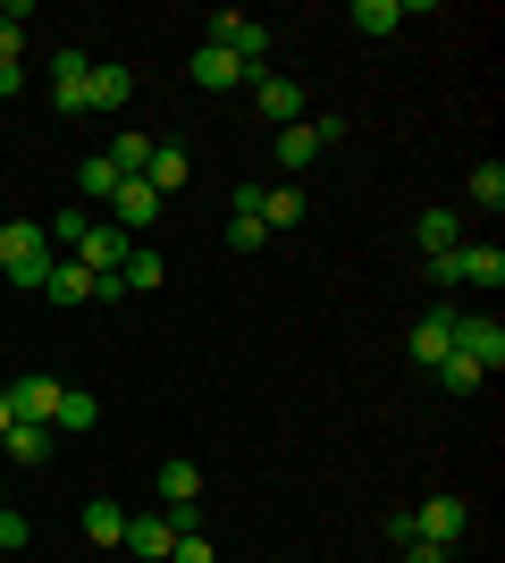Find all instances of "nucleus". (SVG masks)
<instances>
[{
	"label": "nucleus",
	"instance_id": "nucleus-29",
	"mask_svg": "<svg viewBox=\"0 0 505 563\" xmlns=\"http://www.w3.org/2000/svg\"><path fill=\"white\" fill-rule=\"evenodd\" d=\"M472 202H481V211H497V202H505V161H481V168H472Z\"/></svg>",
	"mask_w": 505,
	"mask_h": 563
},
{
	"label": "nucleus",
	"instance_id": "nucleus-5",
	"mask_svg": "<svg viewBox=\"0 0 505 563\" xmlns=\"http://www.w3.org/2000/svg\"><path fill=\"white\" fill-rule=\"evenodd\" d=\"M463 521H472V505H463V496H421V505H413V539H430V547H447V555H455Z\"/></svg>",
	"mask_w": 505,
	"mask_h": 563
},
{
	"label": "nucleus",
	"instance_id": "nucleus-9",
	"mask_svg": "<svg viewBox=\"0 0 505 563\" xmlns=\"http://www.w3.org/2000/svg\"><path fill=\"white\" fill-rule=\"evenodd\" d=\"M152 219H161V194H152L144 177H127V186L110 194V228H119V235H135V244H144V228H152Z\"/></svg>",
	"mask_w": 505,
	"mask_h": 563
},
{
	"label": "nucleus",
	"instance_id": "nucleus-14",
	"mask_svg": "<svg viewBox=\"0 0 505 563\" xmlns=\"http://www.w3.org/2000/svg\"><path fill=\"white\" fill-rule=\"evenodd\" d=\"M455 269H463V286H481V295L505 286V253H497V244H472V235L455 244Z\"/></svg>",
	"mask_w": 505,
	"mask_h": 563
},
{
	"label": "nucleus",
	"instance_id": "nucleus-6",
	"mask_svg": "<svg viewBox=\"0 0 505 563\" xmlns=\"http://www.w3.org/2000/svg\"><path fill=\"white\" fill-rule=\"evenodd\" d=\"M405 353L421 362V371H438L447 353H455V303H430L421 320H413V336H405Z\"/></svg>",
	"mask_w": 505,
	"mask_h": 563
},
{
	"label": "nucleus",
	"instance_id": "nucleus-18",
	"mask_svg": "<svg viewBox=\"0 0 505 563\" xmlns=\"http://www.w3.org/2000/svg\"><path fill=\"white\" fill-rule=\"evenodd\" d=\"M312 161H320V135H312V118L278 126V168H287V186H295V168H312Z\"/></svg>",
	"mask_w": 505,
	"mask_h": 563
},
{
	"label": "nucleus",
	"instance_id": "nucleus-21",
	"mask_svg": "<svg viewBox=\"0 0 505 563\" xmlns=\"http://www.w3.org/2000/svg\"><path fill=\"white\" fill-rule=\"evenodd\" d=\"M161 278H168V261L152 253V244H135V253H127V269H119L127 295H161Z\"/></svg>",
	"mask_w": 505,
	"mask_h": 563
},
{
	"label": "nucleus",
	"instance_id": "nucleus-34",
	"mask_svg": "<svg viewBox=\"0 0 505 563\" xmlns=\"http://www.w3.org/2000/svg\"><path fill=\"white\" fill-rule=\"evenodd\" d=\"M430 286H438V295H455V286H463V269H455V253H438V261H430Z\"/></svg>",
	"mask_w": 505,
	"mask_h": 563
},
{
	"label": "nucleus",
	"instance_id": "nucleus-2",
	"mask_svg": "<svg viewBox=\"0 0 505 563\" xmlns=\"http://www.w3.org/2000/svg\"><path fill=\"white\" fill-rule=\"evenodd\" d=\"M211 51H228V59H244V68L262 76L270 68V25L244 18V9H219V18H211Z\"/></svg>",
	"mask_w": 505,
	"mask_h": 563
},
{
	"label": "nucleus",
	"instance_id": "nucleus-12",
	"mask_svg": "<svg viewBox=\"0 0 505 563\" xmlns=\"http://www.w3.org/2000/svg\"><path fill=\"white\" fill-rule=\"evenodd\" d=\"M43 295H51V303H101V278L85 269V261L59 253V261H51V278H43Z\"/></svg>",
	"mask_w": 505,
	"mask_h": 563
},
{
	"label": "nucleus",
	"instance_id": "nucleus-33",
	"mask_svg": "<svg viewBox=\"0 0 505 563\" xmlns=\"http://www.w3.org/2000/svg\"><path fill=\"white\" fill-rule=\"evenodd\" d=\"M18 93H25V59H0V110H9Z\"/></svg>",
	"mask_w": 505,
	"mask_h": 563
},
{
	"label": "nucleus",
	"instance_id": "nucleus-13",
	"mask_svg": "<svg viewBox=\"0 0 505 563\" xmlns=\"http://www.w3.org/2000/svg\"><path fill=\"white\" fill-rule=\"evenodd\" d=\"M186 177H194V152H186V143H152V161H144V186L168 202V194L186 186Z\"/></svg>",
	"mask_w": 505,
	"mask_h": 563
},
{
	"label": "nucleus",
	"instance_id": "nucleus-35",
	"mask_svg": "<svg viewBox=\"0 0 505 563\" xmlns=\"http://www.w3.org/2000/svg\"><path fill=\"white\" fill-rule=\"evenodd\" d=\"M405 563H455V555H447V547H430V539H413V547H405Z\"/></svg>",
	"mask_w": 505,
	"mask_h": 563
},
{
	"label": "nucleus",
	"instance_id": "nucleus-11",
	"mask_svg": "<svg viewBox=\"0 0 505 563\" xmlns=\"http://www.w3.org/2000/svg\"><path fill=\"white\" fill-rule=\"evenodd\" d=\"M127 101H135V68L94 59V76H85V110H127Z\"/></svg>",
	"mask_w": 505,
	"mask_h": 563
},
{
	"label": "nucleus",
	"instance_id": "nucleus-16",
	"mask_svg": "<svg viewBox=\"0 0 505 563\" xmlns=\"http://www.w3.org/2000/svg\"><path fill=\"white\" fill-rule=\"evenodd\" d=\"M85 539L94 547H127V505L119 496H85Z\"/></svg>",
	"mask_w": 505,
	"mask_h": 563
},
{
	"label": "nucleus",
	"instance_id": "nucleus-32",
	"mask_svg": "<svg viewBox=\"0 0 505 563\" xmlns=\"http://www.w3.org/2000/svg\"><path fill=\"white\" fill-rule=\"evenodd\" d=\"M25 539H34V521H25L18 505H0V547H9V555H25Z\"/></svg>",
	"mask_w": 505,
	"mask_h": 563
},
{
	"label": "nucleus",
	"instance_id": "nucleus-8",
	"mask_svg": "<svg viewBox=\"0 0 505 563\" xmlns=\"http://www.w3.org/2000/svg\"><path fill=\"white\" fill-rule=\"evenodd\" d=\"M85 76H94L85 51H51V110L59 118H85Z\"/></svg>",
	"mask_w": 505,
	"mask_h": 563
},
{
	"label": "nucleus",
	"instance_id": "nucleus-7",
	"mask_svg": "<svg viewBox=\"0 0 505 563\" xmlns=\"http://www.w3.org/2000/svg\"><path fill=\"white\" fill-rule=\"evenodd\" d=\"M455 353L481 362V371H505V329L488 320V311H455Z\"/></svg>",
	"mask_w": 505,
	"mask_h": 563
},
{
	"label": "nucleus",
	"instance_id": "nucleus-31",
	"mask_svg": "<svg viewBox=\"0 0 505 563\" xmlns=\"http://www.w3.org/2000/svg\"><path fill=\"white\" fill-rule=\"evenodd\" d=\"M262 244H270L262 219H228V253H262Z\"/></svg>",
	"mask_w": 505,
	"mask_h": 563
},
{
	"label": "nucleus",
	"instance_id": "nucleus-10",
	"mask_svg": "<svg viewBox=\"0 0 505 563\" xmlns=\"http://www.w3.org/2000/svg\"><path fill=\"white\" fill-rule=\"evenodd\" d=\"M186 76L202 85V93H237V85H253V68H244V59H228V51H211V43L186 59Z\"/></svg>",
	"mask_w": 505,
	"mask_h": 563
},
{
	"label": "nucleus",
	"instance_id": "nucleus-28",
	"mask_svg": "<svg viewBox=\"0 0 505 563\" xmlns=\"http://www.w3.org/2000/svg\"><path fill=\"white\" fill-rule=\"evenodd\" d=\"M25 18H34L25 0H9V9H0V59H25Z\"/></svg>",
	"mask_w": 505,
	"mask_h": 563
},
{
	"label": "nucleus",
	"instance_id": "nucleus-23",
	"mask_svg": "<svg viewBox=\"0 0 505 563\" xmlns=\"http://www.w3.org/2000/svg\"><path fill=\"white\" fill-rule=\"evenodd\" d=\"M119 186H127V177H119L110 161H101V152H94V161H76V194H85V202H110Z\"/></svg>",
	"mask_w": 505,
	"mask_h": 563
},
{
	"label": "nucleus",
	"instance_id": "nucleus-25",
	"mask_svg": "<svg viewBox=\"0 0 505 563\" xmlns=\"http://www.w3.org/2000/svg\"><path fill=\"white\" fill-rule=\"evenodd\" d=\"M430 378L447 387V396H481V378H488V371H481V362H463V353H447V362H438Z\"/></svg>",
	"mask_w": 505,
	"mask_h": 563
},
{
	"label": "nucleus",
	"instance_id": "nucleus-15",
	"mask_svg": "<svg viewBox=\"0 0 505 563\" xmlns=\"http://www.w3.org/2000/svg\"><path fill=\"white\" fill-rule=\"evenodd\" d=\"M168 547H177V530L161 514H127V555L135 563H168Z\"/></svg>",
	"mask_w": 505,
	"mask_h": 563
},
{
	"label": "nucleus",
	"instance_id": "nucleus-26",
	"mask_svg": "<svg viewBox=\"0 0 505 563\" xmlns=\"http://www.w3.org/2000/svg\"><path fill=\"white\" fill-rule=\"evenodd\" d=\"M101 161L119 168V177H144V161H152V135H135V126H127V135L110 143V152H101Z\"/></svg>",
	"mask_w": 505,
	"mask_h": 563
},
{
	"label": "nucleus",
	"instance_id": "nucleus-27",
	"mask_svg": "<svg viewBox=\"0 0 505 563\" xmlns=\"http://www.w3.org/2000/svg\"><path fill=\"white\" fill-rule=\"evenodd\" d=\"M101 421V404L85 396V387H68V396H59V412H51V429H94Z\"/></svg>",
	"mask_w": 505,
	"mask_h": 563
},
{
	"label": "nucleus",
	"instance_id": "nucleus-37",
	"mask_svg": "<svg viewBox=\"0 0 505 563\" xmlns=\"http://www.w3.org/2000/svg\"><path fill=\"white\" fill-rule=\"evenodd\" d=\"M0 505H9V479H0Z\"/></svg>",
	"mask_w": 505,
	"mask_h": 563
},
{
	"label": "nucleus",
	"instance_id": "nucleus-30",
	"mask_svg": "<svg viewBox=\"0 0 505 563\" xmlns=\"http://www.w3.org/2000/svg\"><path fill=\"white\" fill-rule=\"evenodd\" d=\"M168 563H219V547L202 539V530H177V547H168Z\"/></svg>",
	"mask_w": 505,
	"mask_h": 563
},
{
	"label": "nucleus",
	"instance_id": "nucleus-24",
	"mask_svg": "<svg viewBox=\"0 0 505 563\" xmlns=\"http://www.w3.org/2000/svg\"><path fill=\"white\" fill-rule=\"evenodd\" d=\"M161 505H202V471L194 463H161Z\"/></svg>",
	"mask_w": 505,
	"mask_h": 563
},
{
	"label": "nucleus",
	"instance_id": "nucleus-1",
	"mask_svg": "<svg viewBox=\"0 0 505 563\" xmlns=\"http://www.w3.org/2000/svg\"><path fill=\"white\" fill-rule=\"evenodd\" d=\"M51 235L34 228V219H9V228H0V278L18 286V295H43V278H51Z\"/></svg>",
	"mask_w": 505,
	"mask_h": 563
},
{
	"label": "nucleus",
	"instance_id": "nucleus-22",
	"mask_svg": "<svg viewBox=\"0 0 505 563\" xmlns=\"http://www.w3.org/2000/svg\"><path fill=\"white\" fill-rule=\"evenodd\" d=\"M262 228H304V186H262Z\"/></svg>",
	"mask_w": 505,
	"mask_h": 563
},
{
	"label": "nucleus",
	"instance_id": "nucleus-17",
	"mask_svg": "<svg viewBox=\"0 0 505 563\" xmlns=\"http://www.w3.org/2000/svg\"><path fill=\"white\" fill-rule=\"evenodd\" d=\"M421 9L413 0H354V34H396V25H413Z\"/></svg>",
	"mask_w": 505,
	"mask_h": 563
},
{
	"label": "nucleus",
	"instance_id": "nucleus-20",
	"mask_svg": "<svg viewBox=\"0 0 505 563\" xmlns=\"http://www.w3.org/2000/svg\"><path fill=\"white\" fill-rule=\"evenodd\" d=\"M0 454H9V463H18V471H43V463H51V429L18 421V429H9V438H0Z\"/></svg>",
	"mask_w": 505,
	"mask_h": 563
},
{
	"label": "nucleus",
	"instance_id": "nucleus-3",
	"mask_svg": "<svg viewBox=\"0 0 505 563\" xmlns=\"http://www.w3.org/2000/svg\"><path fill=\"white\" fill-rule=\"evenodd\" d=\"M0 396H9V412H18V421L51 429V412H59V396H68V378H59V371H18Z\"/></svg>",
	"mask_w": 505,
	"mask_h": 563
},
{
	"label": "nucleus",
	"instance_id": "nucleus-19",
	"mask_svg": "<svg viewBox=\"0 0 505 563\" xmlns=\"http://www.w3.org/2000/svg\"><path fill=\"white\" fill-rule=\"evenodd\" d=\"M413 235H421V261H438V253H455V244H463V219L455 211H421Z\"/></svg>",
	"mask_w": 505,
	"mask_h": 563
},
{
	"label": "nucleus",
	"instance_id": "nucleus-36",
	"mask_svg": "<svg viewBox=\"0 0 505 563\" xmlns=\"http://www.w3.org/2000/svg\"><path fill=\"white\" fill-rule=\"evenodd\" d=\"M9 429H18V412H9V396H0V438H9Z\"/></svg>",
	"mask_w": 505,
	"mask_h": 563
},
{
	"label": "nucleus",
	"instance_id": "nucleus-4",
	"mask_svg": "<svg viewBox=\"0 0 505 563\" xmlns=\"http://www.w3.org/2000/svg\"><path fill=\"white\" fill-rule=\"evenodd\" d=\"M253 110H262L270 126H295V118H312V93H304V85H295V76L262 68V76H253Z\"/></svg>",
	"mask_w": 505,
	"mask_h": 563
}]
</instances>
